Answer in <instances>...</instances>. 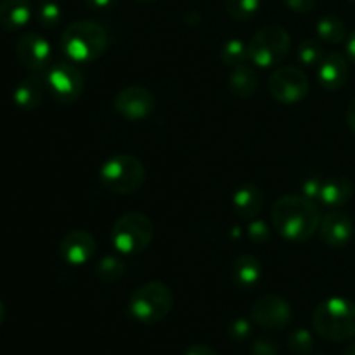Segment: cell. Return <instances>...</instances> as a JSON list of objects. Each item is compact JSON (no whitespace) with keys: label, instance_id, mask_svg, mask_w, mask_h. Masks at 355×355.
Wrapping results in <instances>:
<instances>
[{"label":"cell","instance_id":"1","mask_svg":"<svg viewBox=\"0 0 355 355\" xmlns=\"http://www.w3.org/2000/svg\"><path fill=\"white\" fill-rule=\"evenodd\" d=\"M270 218L281 238L293 243H304L318 232L322 217L318 205L304 194H286L272 205Z\"/></svg>","mask_w":355,"mask_h":355},{"label":"cell","instance_id":"2","mask_svg":"<svg viewBox=\"0 0 355 355\" xmlns=\"http://www.w3.org/2000/svg\"><path fill=\"white\" fill-rule=\"evenodd\" d=\"M312 328L321 338L345 342L355 336V304L349 298H326L315 307Z\"/></svg>","mask_w":355,"mask_h":355},{"label":"cell","instance_id":"3","mask_svg":"<svg viewBox=\"0 0 355 355\" xmlns=\"http://www.w3.org/2000/svg\"><path fill=\"white\" fill-rule=\"evenodd\" d=\"M107 45V31L96 21H75L61 35L62 52L75 62L96 61L106 52Z\"/></svg>","mask_w":355,"mask_h":355},{"label":"cell","instance_id":"4","mask_svg":"<svg viewBox=\"0 0 355 355\" xmlns=\"http://www.w3.org/2000/svg\"><path fill=\"white\" fill-rule=\"evenodd\" d=\"M99 179L110 193L127 196L142 189L146 182V168L135 156L114 155L103 163Z\"/></svg>","mask_w":355,"mask_h":355},{"label":"cell","instance_id":"5","mask_svg":"<svg viewBox=\"0 0 355 355\" xmlns=\"http://www.w3.org/2000/svg\"><path fill=\"white\" fill-rule=\"evenodd\" d=\"M153 236H155V225L151 218L141 211H128L116 218L111 227L110 238L116 252L123 255H139L148 250Z\"/></svg>","mask_w":355,"mask_h":355},{"label":"cell","instance_id":"6","mask_svg":"<svg viewBox=\"0 0 355 355\" xmlns=\"http://www.w3.org/2000/svg\"><path fill=\"white\" fill-rule=\"evenodd\" d=\"M173 307V293L165 283L151 281L132 293L128 311L132 318L144 324H156L170 314Z\"/></svg>","mask_w":355,"mask_h":355},{"label":"cell","instance_id":"7","mask_svg":"<svg viewBox=\"0 0 355 355\" xmlns=\"http://www.w3.org/2000/svg\"><path fill=\"white\" fill-rule=\"evenodd\" d=\"M291 47L290 33L281 24L260 28L248 42V61L259 68H272L288 55Z\"/></svg>","mask_w":355,"mask_h":355},{"label":"cell","instance_id":"8","mask_svg":"<svg viewBox=\"0 0 355 355\" xmlns=\"http://www.w3.org/2000/svg\"><path fill=\"white\" fill-rule=\"evenodd\" d=\"M309 76L297 66H281L270 75L269 92L277 103L297 104L309 94Z\"/></svg>","mask_w":355,"mask_h":355},{"label":"cell","instance_id":"9","mask_svg":"<svg viewBox=\"0 0 355 355\" xmlns=\"http://www.w3.org/2000/svg\"><path fill=\"white\" fill-rule=\"evenodd\" d=\"M45 85L58 103L73 104L83 94V76L71 62H58L49 69Z\"/></svg>","mask_w":355,"mask_h":355},{"label":"cell","instance_id":"10","mask_svg":"<svg viewBox=\"0 0 355 355\" xmlns=\"http://www.w3.org/2000/svg\"><path fill=\"white\" fill-rule=\"evenodd\" d=\"M156 107V99L148 89L139 85L127 87L114 97V111L128 121H141L151 116Z\"/></svg>","mask_w":355,"mask_h":355},{"label":"cell","instance_id":"11","mask_svg":"<svg viewBox=\"0 0 355 355\" xmlns=\"http://www.w3.org/2000/svg\"><path fill=\"white\" fill-rule=\"evenodd\" d=\"M291 305L279 295H263L253 304L252 319L255 324L266 329H283L290 324Z\"/></svg>","mask_w":355,"mask_h":355},{"label":"cell","instance_id":"12","mask_svg":"<svg viewBox=\"0 0 355 355\" xmlns=\"http://www.w3.org/2000/svg\"><path fill=\"white\" fill-rule=\"evenodd\" d=\"M16 58L31 71H42L51 61V44L40 33H24L16 44Z\"/></svg>","mask_w":355,"mask_h":355},{"label":"cell","instance_id":"13","mask_svg":"<svg viewBox=\"0 0 355 355\" xmlns=\"http://www.w3.org/2000/svg\"><path fill=\"white\" fill-rule=\"evenodd\" d=\"M319 238L329 248H345L354 238V222L345 211H329L321 218Z\"/></svg>","mask_w":355,"mask_h":355},{"label":"cell","instance_id":"14","mask_svg":"<svg viewBox=\"0 0 355 355\" xmlns=\"http://www.w3.org/2000/svg\"><path fill=\"white\" fill-rule=\"evenodd\" d=\"M96 238L89 231L76 229L61 239L59 253L69 266H83L96 255Z\"/></svg>","mask_w":355,"mask_h":355},{"label":"cell","instance_id":"15","mask_svg":"<svg viewBox=\"0 0 355 355\" xmlns=\"http://www.w3.org/2000/svg\"><path fill=\"white\" fill-rule=\"evenodd\" d=\"M318 78L326 90H340L349 78V62L338 52H329L318 66Z\"/></svg>","mask_w":355,"mask_h":355},{"label":"cell","instance_id":"16","mask_svg":"<svg viewBox=\"0 0 355 355\" xmlns=\"http://www.w3.org/2000/svg\"><path fill=\"white\" fill-rule=\"evenodd\" d=\"M232 208L241 218L253 220L263 208V193L259 186L246 182L232 194Z\"/></svg>","mask_w":355,"mask_h":355},{"label":"cell","instance_id":"17","mask_svg":"<svg viewBox=\"0 0 355 355\" xmlns=\"http://www.w3.org/2000/svg\"><path fill=\"white\" fill-rule=\"evenodd\" d=\"M354 196V184L350 179L342 175L331 177V179L322 180L321 193L318 201L328 208H340L350 201Z\"/></svg>","mask_w":355,"mask_h":355},{"label":"cell","instance_id":"18","mask_svg":"<svg viewBox=\"0 0 355 355\" xmlns=\"http://www.w3.org/2000/svg\"><path fill=\"white\" fill-rule=\"evenodd\" d=\"M45 83L37 76H26L16 85L12 92L14 104L23 111H35L40 107L45 94Z\"/></svg>","mask_w":355,"mask_h":355},{"label":"cell","instance_id":"19","mask_svg":"<svg viewBox=\"0 0 355 355\" xmlns=\"http://www.w3.org/2000/svg\"><path fill=\"white\" fill-rule=\"evenodd\" d=\"M31 19V6L28 0H2L0 2V28L16 31L26 26Z\"/></svg>","mask_w":355,"mask_h":355},{"label":"cell","instance_id":"20","mask_svg":"<svg viewBox=\"0 0 355 355\" xmlns=\"http://www.w3.org/2000/svg\"><path fill=\"white\" fill-rule=\"evenodd\" d=\"M259 87V75L253 69V66L239 64L232 68L231 75H229V90L238 99H248L257 92Z\"/></svg>","mask_w":355,"mask_h":355},{"label":"cell","instance_id":"21","mask_svg":"<svg viewBox=\"0 0 355 355\" xmlns=\"http://www.w3.org/2000/svg\"><path fill=\"white\" fill-rule=\"evenodd\" d=\"M262 277V263L253 255H241L232 263V281L239 288H253Z\"/></svg>","mask_w":355,"mask_h":355},{"label":"cell","instance_id":"22","mask_svg":"<svg viewBox=\"0 0 355 355\" xmlns=\"http://www.w3.org/2000/svg\"><path fill=\"white\" fill-rule=\"evenodd\" d=\"M318 37L326 44L338 45L347 40V26L338 16H322L315 24Z\"/></svg>","mask_w":355,"mask_h":355},{"label":"cell","instance_id":"23","mask_svg":"<svg viewBox=\"0 0 355 355\" xmlns=\"http://www.w3.org/2000/svg\"><path fill=\"white\" fill-rule=\"evenodd\" d=\"M96 276L97 279L103 281L106 284L118 283L121 277L125 276V263L118 257H104L97 262L96 266Z\"/></svg>","mask_w":355,"mask_h":355},{"label":"cell","instance_id":"24","mask_svg":"<svg viewBox=\"0 0 355 355\" xmlns=\"http://www.w3.org/2000/svg\"><path fill=\"white\" fill-rule=\"evenodd\" d=\"M220 59L225 66H231V68L245 64L248 59V44L239 38H231L222 45Z\"/></svg>","mask_w":355,"mask_h":355},{"label":"cell","instance_id":"25","mask_svg":"<svg viewBox=\"0 0 355 355\" xmlns=\"http://www.w3.org/2000/svg\"><path fill=\"white\" fill-rule=\"evenodd\" d=\"M262 0H224L225 12L234 21H248L260 10Z\"/></svg>","mask_w":355,"mask_h":355},{"label":"cell","instance_id":"26","mask_svg":"<svg viewBox=\"0 0 355 355\" xmlns=\"http://www.w3.org/2000/svg\"><path fill=\"white\" fill-rule=\"evenodd\" d=\"M297 55H298V61H300L302 64L314 68V66L321 64V61L324 59L326 54H324V49H322V45L319 44L318 40L309 38V40L302 42L300 47H298Z\"/></svg>","mask_w":355,"mask_h":355},{"label":"cell","instance_id":"27","mask_svg":"<svg viewBox=\"0 0 355 355\" xmlns=\"http://www.w3.org/2000/svg\"><path fill=\"white\" fill-rule=\"evenodd\" d=\"M62 17V10L54 0H42L37 7V21L44 28L58 26Z\"/></svg>","mask_w":355,"mask_h":355},{"label":"cell","instance_id":"28","mask_svg":"<svg viewBox=\"0 0 355 355\" xmlns=\"http://www.w3.org/2000/svg\"><path fill=\"white\" fill-rule=\"evenodd\" d=\"M312 347H314V338H312L311 331H307V329H297L288 338V349L295 355L311 354Z\"/></svg>","mask_w":355,"mask_h":355},{"label":"cell","instance_id":"29","mask_svg":"<svg viewBox=\"0 0 355 355\" xmlns=\"http://www.w3.org/2000/svg\"><path fill=\"white\" fill-rule=\"evenodd\" d=\"M246 234H248L250 241L255 243V245H267L270 239V229L269 225L263 220H259V218H253L250 220L248 229H246Z\"/></svg>","mask_w":355,"mask_h":355},{"label":"cell","instance_id":"30","mask_svg":"<svg viewBox=\"0 0 355 355\" xmlns=\"http://www.w3.org/2000/svg\"><path fill=\"white\" fill-rule=\"evenodd\" d=\"M250 333H252V326H250V322L246 319H236L229 326V336L232 340H238V342L245 340Z\"/></svg>","mask_w":355,"mask_h":355},{"label":"cell","instance_id":"31","mask_svg":"<svg viewBox=\"0 0 355 355\" xmlns=\"http://www.w3.org/2000/svg\"><path fill=\"white\" fill-rule=\"evenodd\" d=\"M277 345L270 338H259L252 347V355H277Z\"/></svg>","mask_w":355,"mask_h":355},{"label":"cell","instance_id":"32","mask_svg":"<svg viewBox=\"0 0 355 355\" xmlns=\"http://www.w3.org/2000/svg\"><path fill=\"white\" fill-rule=\"evenodd\" d=\"M322 180L318 179V177H311V179L304 180L302 184V191H304V196L309 198V200L315 201L319 198V193H321Z\"/></svg>","mask_w":355,"mask_h":355},{"label":"cell","instance_id":"33","mask_svg":"<svg viewBox=\"0 0 355 355\" xmlns=\"http://www.w3.org/2000/svg\"><path fill=\"white\" fill-rule=\"evenodd\" d=\"M288 9H291L293 12L298 14H307L311 10H314V7L318 6V0H284Z\"/></svg>","mask_w":355,"mask_h":355},{"label":"cell","instance_id":"34","mask_svg":"<svg viewBox=\"0 0 355 355\" xmlns=\"http://www.w3.org/2000/svg\"><path fill=\"white\" fill-rule=\"evenodd\" d=\"M87 7L90 10H97V12H104V10L111 9L116 3V0H85Z\"/></svg>","mask_w":355,"mask_h":355},{"label":"cell","instance_id":"35","mask_svg":"<svg viewBox=\"0 0 355 355\" xmlns=\"http://www.w3.org/2000/svg\"><path fill=\"white\" fill-rule=\"evenodd\" d=\"M186 355H218V354L215 352L211 347L203 345V343H196V345H193L189 350H187Z\"/></svg>","mask_w":355,"mask_h":355},{"label":"cell","instance_id":"36","mask_svg":"<svg viewBox=\"0 0 355 355\" xmlns=\"http://www.w3.org/2000/svg\"><path fill=\"white\" fill-rule=\"evenodd\" d=\"M345 118H347V125H349L350 130H352L355 134V99L350 101L349 107H347Z\"/></svg>","mask_w":355,"mask_h":355},{"label":"cell","instance_id":"37","mask_svg":"<svg viewBox=\"0 0 355 355\" xmlns=\"http://www.w3.org/2000/svg\"><path fill=\"white\" fill-rule=\"evenodd\" d=\"M347 55H349L350 61L355 64V31L347 38Z\"/></svg>","mask_w":355,"mask_h":355},{"label":"cell","instance_id":"38","mask_svg":"<svg viewBox=\"0 0 355 355\" xmlns=\"http://www.w3.org/2000/svg\"><path fill=\"white\" fill-rule=\"evenodd\" d=\"M3 321H6V305L0 300V326L3 324Z\"/></svg>","mask_w":355,"mask_h":355},{"label":"cell","instance_id":"39","mask_svg":"<svg viewBox=\"0 0 355 355\" xmlns=\"http://www.w3.org/2000/svg\"><path fill=\"white\" fill-rule=\"evenodd\" d=\"M343 355H355V342L350 343V345L343 350Z\"/></svg>","mask_w":355,"mask_h":355},{"label":"cell","instance_id":"40","mask_svg":"<svg viewBox=\"0 0 355 355\" xmlns=\"http://www.w3.org/2000/svg\"><path fill=\"white\" fill-rule=\"evenodd\" d=\"M135 2H142V3H148V2H156V0H135Z\"/></svg>","mask_w":355,"mask_h":355},{"label":"cell","instance_id":"41","mask_svg":"<svg viewBox=\"0 0 355 355\" xmlns=\"http://www.w3.org/2000/svg\"><path fill=\"white\" fill-rule=\"evenodd\" d=\"M319 355H324V354H319Z\"/></svg>","mask_w":355,"mask_h":355}]
</instances>
